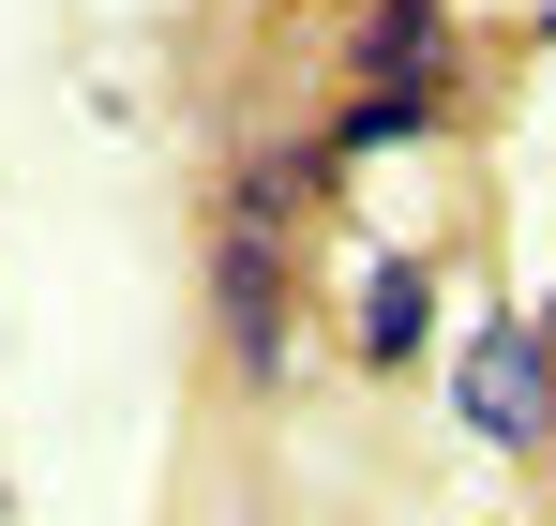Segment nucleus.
<instances>
[{
    "label": "nucleus",
    "instance_id": "1",
    "mask_svg": "<svg viewBox=\"0 0 556 526\" xmlns=\"http://www.w3.org/2000/svg\"><path fill=\"white\" fill-rule=\"evenodd\" d=\"M452 422L481 451H542L556 437V361H542V331L496 301V316H452Z\"/></svg>",
    "mask_w": 556,
    "mask_h": 526
},
{
    "label": "nucleus",
    "instance_id": "2",
    "mask_svg": "<svg viewBox=\"0 0 556 526\" xmlns=\"http://www.w3.org/2000/svg\"><path fill=\"white\" fill-rule=\"evenodd\" d=\"M211 347H226V376H256V391L286 376V347H301L286 226H241V211H226V241H211Z\"/></svg>",
    "mask_w": 556,
    "mask_h": 526
},
{
    "label": "nucleus",
    "instance_id": "3",
    "mask_svg": "<svg viewBox=\"0 0 556 526\" xmlns=\"http://www.w3.org/2000/svg\"><path fill=\"white\" fill-rule=\"evenodd\" d=\"M437 256H362V286H346V347H362V376H406V361H437Z\"/></svg>",
    "mask_w": 556,
    "mask_h": 526
},
{
    "label": "nucleus",
    "instance_id": "4",
    "mask_svg": "<svg viewBox=\"0 0 556 526\" xmlns=\"http://www.w3.org/2000/svg\"><path fill=\"white\" fill-rule=\"evenodd\" d=\"M452 121V76H362L346 105H331V136H316V166L346 180V166H376V151H421Z\"/></svg>",
    "mask_w": 556,
    "mask_h": 526
},
{
    "label": "nucleus",
    "instance_id": "5",
    "mask_svg": "<svg viewBox=\"0 0 556 526\" xmlns=\"http://www.w3.org/2000/svg\"><path fill=\"white\" fill-rule=\"evenodd\" d=\"M316 196H331L316 136H286V151H241V180H226V211H241V226H301Z\"/></svg>",
    "mask_w": 556,
    "mask_h": 526
},
{
    "label": "nucleus",
    "instance_id": "6",
    "mask_svg": "<svg viewBox=\"0 0 556 526\" xmlns=\"http://www.w3.org/2000/svg\"><path fill=\"white\" fill-rule=\"evenodd\" d=\"M362 76H452V0H376L362 15Z\"/></svg>",
    "mask_w": 556,
    "mask_h": 526
},
{
    "label": "nucleus",
    "instance_id": "7",
    "mask_svg": "<svg viewBox=\"0 0 556 526\" xmlns=\"http://www.w3.org/2000/svg\"><path fill=\"white\" fill-rule=\"evenodd\" d=\"M527 331H542V361H556V301H542V316H527Z\"/></svg>",
    "mask_w": 556,
    "mask_h": 526
},
{
    "label": "nucleus",
    "instance_id": "8",
    "mask_svg": "<svg viewBox=\"0 0 556 526\" xmlns=\"http://www.w3.org/2000/svg\"><path fill=\"white\" fill-rule=\"evenodd\" d=\"M542 30H556V0H542Z\"/></svg>",
    "mask_w": 556,
    "mask_h": 526
},
{
    "label": "nucleus",
    "instance_id": "9",
    "mask_svg": "<svg viewBox=\"0 0 556 526\" xmlns=\"http://www.w3.org/2000/svg\"><path fill=\"white\" fill-rule=\"evenodd\" d=\"M542 526H556V512H542Z\"/></svg>",
    "mask_w": 556,
    "mask_h": 526
}]
</instances>
